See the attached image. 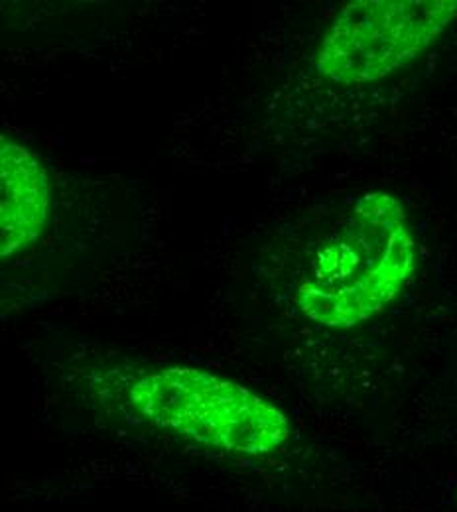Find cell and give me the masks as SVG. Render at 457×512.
<instances>
[{
    "label": "cell",
    "instance_id": "4",
    "mask_svg": "<svg viewBox=\"0 0 457 512\" xmlns=\"http://www.w3.org/2000/svg\"><path fill=\"white\" fill-rule=\"evenodd\" d=\"M50 211V182L36 154L22 144L0 146V255H16L44 231Z\"/></svg>",
    "mask_w": 457,
    "mask_h": 512
},
{
    "label": "cell",
    "instance_id": "1",
    "mask_svg": "<svg viewBox=\"0 0 457 512\" xmlns=\"http://www.w3.org/2000/svg\"><path fill=\"white\" fill-rule=\"evenodd\" d=\"M416 270L404 205L385 192L363 195L316 251L296 304L308 320L349 329L381 314Z\"/></svg>",
    "mask_w": 457,
    "mask_h": 512
},
{
    "label": "cell",
    "instance_id": "3",
    "mask_svg": "<svg viewBox=\"0 0 457 512\" xmlns=\"http://www.w3.org/2000/svg\"><path fill=\"white\" fill-rule=\"evenodd\" d=\"M457 18V0H355L341 8L318 50L337 85L389 77L426 52Z\"/></svg>",
    "mask_w": 457,
    "mask_h": 512
},
{
    "label": "cell",
    "instance_id": "2",
    "mask_svg": "<svg viewBox=\"0 0 457 512\" xmlns=\"http://www.w3.org/2000/svg\"><path fill=\"white\" fill-rule=\"evenodd\" d=\"M131 404L162 430L237 455H268L290 438V420L278 406L196 367H168L140 377L132 384Z\"/></svg>",
    "mask_w": 457,
    "mask_h": 512
}]
</instances>
